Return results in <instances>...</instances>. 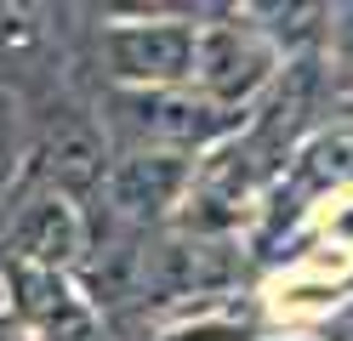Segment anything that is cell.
Here are the masks:
<instances>
[{
  "mask_svg": "<svg viewBox=\"0 0 353 341\" xmlns=\"http://www.w3.org/2000/svg\"><path fill=\"white\" fill-rule=\"evenodd\" d=\"M12 245H17V267H40V273H57L63 262H74L80 250V216L69 199H34L12 227Z\"/></svg>",
  "mask_w": 353,
  "mask_h": 341,
  "instance_id": "obj_5",
  "label": "cell"
},
{
  "mask_svg": "<svg viewBox=\"0 0 353 341\" xmlns=\"http://www.w3.org/2000/svg\"><path fill=\"white\" fill-rule=\"evenodd\" d=\"M234 273V262L223 256L216 245H188V239H171L160 245L154 256H143V290L165 296H188V290H205V285H223Z\"/></svg>",
  "mask_w": 353,
  "mask_h": 341,
  "instance_id": "obj_6",
  "label": "cell"
},
{
  "mask_svg": "<svg viewBox=\"0 0 353 341\" xmlns=\"http://www.w3.org/2000/svg\"><path fill=\"white\" fill-rule=\"evenodd\" d=\"M268 45H262L256 34H239V29H205L194 34V74H200L205 85V103H239L251 97V91L262 85V74H268Z\"/></svg>",
  "mask_w": 353,
  "mask_h": 341,
  "instance_id": "obj_2",
  "label": "cell"
},
{
  "mask_svg": "<svg viewBox=\"0 0 353 341\" xmlns=\"http://www.w3.org/2000/svg\"><path fill=\"white\" fill-rule=\"evenodd\" d=\"M188 188V159L183 154H131L120 159L114 171H108V199H114V211L125 216H160L165 205H176V194Z\"/></svg>",
  "mask_w": 353,
  "mask_h": 341,
  "instance_id": "obj_4",
  "label": "cell"
},
{
  "mask_svg": "<svg viewBox=\"0 0 353 341\" xmlns=\"http://www.w3.org/2000/svg\"><path fill=\"white\" fill-rule=\"evenodd\" d=\"M40 330H46V341H103V324L97 313L80 302V296H69L63 307H52L46 318H40Z\"/></svg>",
  "mask_w": 353,
  "mask_h": 341,
  "instance_id": "obj_8",
  "label": "cell"
},
{
  "mask_svg": "<svg viewBox=\"0 0 353 341\" xmlns=\"http://www.w3.org/2000/svg\"><path fill=\"white\" fill-rule=\"evenodd\" d=\"M46 176L57 199H74V194H92L103 182V136L80 120H63L46 136Z\"/></svg>",
  "mask_w": 353,
  "mask_h": 341,
  "instance_id": "obj_7",
  "label": "cell"
},
{
  "mask_svg": "<svg viewBox=\"0 0 353 341\" xmlns=\"http://www.w3.org/2000/svg\"><path fill=\"white\" fill-rule=\"evenodd\" d=\"M336 52H342V63L353 68V12L342 17V29H336Z\"/></svg>",
  "mask_w": 353,
  "mask_h": 341,
  "instance_id": "obj_11",
  "label": "cell"
},
{
  "mask_svg": "<svg viewBox=\"0 0 353 341\" xmlns=\"http://www.w3.org/2000/svg\"><path fill=\"white\" fill-rule=\"evenodd\" d=\"M0 341H17V335H6V330H0Z\"/></svg>",
  "mask_w": 353,
  "mask_h": 341,
  "instance_id": "obj_12",
  "label": "cell"
},
{
  "mask_svg": "<svg viewBox=\"0 0 353 341\" xmlns=\"http://www.w3.org/2000/svg\"><path fill=\"white\" fill-rule=\"evenodd\" d=\"M120 108L131 114L137 131L165 136V143H205V136L234 125L228 108H216L205 97H183V91H131V97H120Z\"/></svg>",
  "mask_w": 353,
  "mask_h": 341,
  "instance_id": "obj_3",
  "label": "cell"
},
{
  "mask_svg": "<svg viewBox=\"0 0 353 341\" xmlns=\"http://www.w3.org/2000/svg\"><path fill=\"white\" fill-rule=\"evenodd\" d=\"M171 341H234V330H223V324H205V330H183V335H171Z\"/></svg>",
  "mask_w": 353,
  "mask_h": 341,
  "instance_id": "obj_10",
  "label": "cell"
},
{
  "mask_svg": "<svg viewBox=\"0 0 353 341\" xmlns=\"http://www.w3.org/2000/svg\"><path fill=\"white\" fill-rule=\"evenodd\" d=\"M314 182H336V176H353V131H336V136H325V143H314Z\"/></svg>",
  "mask_w": 353,
  "mask_h": 341,
  "instance_id": "obj_9",
  "label": "cell"
},
{
  "mask_svg": "<svg viewBox=\"0 0 353 341\" xmlns=\"http://www.w3.org/2000/svg\"><path fill=\"white\" fill-rule=\"evenodd\" d=\"M97 52L114 80L165 91L194 74V29L188 23H120L97 34Z\"/></svg>",
  "mask_w": 353,
  "mask_h": 341,
  "instance_id": "obj_1",
  "label": "cell"
}]
</instances>
